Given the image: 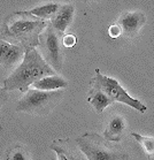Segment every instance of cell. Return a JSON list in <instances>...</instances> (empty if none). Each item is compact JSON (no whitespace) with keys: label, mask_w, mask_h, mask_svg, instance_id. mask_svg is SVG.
<instances>
[{"label":"cell","mask_w":154,"mask_h":160,"mask_svg":"<svg viewBox=\"0 0 154 160\" xmlns=\"http://www.w3.org/2000/svg\"><path fill=\"white\" fill-rule=\"evenodd\" d=\"M55 74V70L45 61L41 52L37 48H29L26 50L22 62L5 80L4 88L8 92L20 90L24 93L36 81Z\"/></svg>","instance_id":"7a4b0ae2"},{"label":"cell","mask_w":154,"mask_h":160,"mask_svg":"<svg viewBox=\"0 0 154 160\" xmlns=\"http://www.w3.org/2000/svg\"><path fill=\"white\" fill-rule=\"evenodd\" d=\"M8 97H9V92L5 88H0V108L7 102Z\"/></svg>","instance_id":"d6986e66"},{"label":"cell","mask_w":154,"mask_h":160,"mask_svg":"<svg viewBox=\"0 0 154 160\" xmlns=\"http://www.w3.org/2000/svg\"><path fill=\"white\" fill-rule=\"evenodd\" d=\"M88 102L93 106V108L98 114H101L105 108L114 102L101 89L94 87H92L88 92Z\"/></svg>","instance_id":"4fadbf2b"},{"label":"cell","mask_w":154,"mask_h":160,"mask_svg":"<svg viewBox=\"0 0 154 160\" xmlns=\"http://www.w3.org/2000/svg\"><path fill=\"white\" fill-rule=\"evenodd\" d=\"M61 5L58 4V2H46L44 5H41L38 7H35L32 9L28 11L31 15L36 16V18H39L41 20H51L56 12L59 11V8Z\"/></svg>","instance_id":"5bb4252c"},{"label":"cell","mask_w":154,"mask_h":160,"mask_svg":"<svg viewBox=\"0 0 154 160\" xmlns=\"http://www.w3.org/2000/svg\"><path fill=\"white\" fill-rule=\"evenodd\" d=\"M63 95V90L43 91L32 88L24 92L22 97L18 99L16 111L37 117H44L59 104Z\"/></svg>","instance_id":"277c9868"},{"label":"cell","mask_w":154,"mask_h":160,"mask_svg":"<svg viewBox=\"0 0 154 160\" xmlns=\"http://www.w3.org/2000/svg\"><path fill=\"white\" fill-rule=\"evenodd\" d=\"M77 44V37L73 33H68V35H63L62 36V45L65 48H71Z\"/></svg>","instance_id":"e0dca14e"},{"label":"cell","mask_w":154,"mask_h":160,"mask_svg":"<svg viewBox=\"0 0 154 160\" xmlns=\"http://www.w3.org/2000/svg\"><path fill=\"white\" fill-rule=\"evenodd\" d=\"M127 130V121L120 114H113L108 119L103 130V138L114 143H120Z\"/></svg>","instance_id":"8fae6325"},{"label":"cell","mask_w":154,"mask_h":160,"mask_svg":"<svg viewBox=\"0 0 154 160\" xmlns=\"http://www.w3.org/2000/svg\"><path fill=\"white\" fill-rule=\"evenodd\" d=\"M26 50L0 39V67L5 69H15L23 60Z\"/></svg>","instance_id":"9c48e42d"},{"label":"cell","mask_w":154,"mask_h":160,"mask_svg":"<svg viewBox=\"0 0 154 160\" xmlns=\"http://www.w3.org/2000/svg\"><path fill=\"white\" fill-rule=\"evenodd\" d=\"M50 149L56 154V160H88L82 152L76 141L70 138L54 139L50 145Z\"/></svg>","instance_id":"ba28073f"},{"label":"cell","mask_w":154,"mask_h":160,"mask_svg":"<svg viewBox=\"0 0 154 160\" xmlns=\"http://www.w3.org/2000/svg\"><path fill=\"white\" fill-rule=\"evenodd\" d=\"M62 36L63 35L58 32L50 24V22L39 36V48H41V57L55 70L56 74L62 69L63 65Z\"/></svg>","instance_id":"5b68a950"},{"label":"cell","mask_w":154,"mask_h":160,"mask_svg":"<svg viewBox=\"0 0 154 160\" xmlns=\"http://www.w3.org/2000/svg\"><path fill=\"white\" fill-rule=\"evenodd\" d=\"M146 22V16L143 12L140 11H132L125 12L118 18V23L122 30V35L128 38L132 39L136 37L140 29L144 27Z\"/></svg>","instance_id":"52a82bcc"},{"label":"cell","mask_w":154,"mask_h":160,"mask_svg":"<svg viewBox=\"0 0 154 160\" xmlns=\"http://www.w3.org/2000/svg\"><path fill=\"white\" fill-rule=\"evenodd\" d=\"M131 136L136 139L137 143L144 149L145 154H146L148 158H153L154 157V137L142 136L140 134H137V132H131Z\"/></svg>","instance_id":"9a60e30c"},{"label":"cell","mask_w":154,"mask_h":160,"mask_svg":"<svg viewBox=\"0 0 154 160\" xmlns=\"http://www.w3.org/2000/svg\"><path fill=\"white\" fill-rule=\"evenodd\" d=\"M48 21L31 15L28 11L8 15L0 27V39L24 50L39 46V36L47 27Z\"/></svg>","instance_id":"6da1fadb"},{"label":"cell","mask_w":154,"mask_h":160,"mask_svg":"<svg viewBox=\"0 0 154 160\" xmlns=\"http://www.w3.org/2000/svg\"><path fill=\"white\" fill-rule=\"evenodd\" d=\"M108 35H109L110 38H113V39H116L118 37L122 35V30L120 28L118 23H114L112 26L108 28Z\"/></svg>","instance_id":"ac0fdd59"},{"label":"cell","mask_w":154,"mask_h":160,"mask_svg":"<svg viewBox=\"0 0 154 160\" xmlns=\"http://www.w3.org/2000/svg\"><path fill=\"white\" fill-rule=\"evenodd\" d=\"M77 145L88 160H128L122 146L113 144L95 132H84L76 138Z\"/></svg>","instance_id":"3957f363"},{"label":"cell","mask_w":154,"mask_h":160,"mask_svg":"<svg viewBox=\"0 0 154 160\" xmlns=\"http://www.w3.org/2000/svg\"><path fill=\"white\" fill-rule=\"evenodd\" d=\"M6 160H30V156L23 146H14L7 151Z\"/></svg>","instance_id":"2e32d148"},{"label":"cell","mask_w":154,"mask_h":160,"mask_svg":"<svg viewBox=\"0 0 154 160\" xmlns=\"http://www.w3.org/2000/svg\"><path fill=\"white\" fill-rule=\"evenodd\" d=\"M92 87L101 89L114 102H123V104H127V105L132 107V108L139 111L140 113L146 112L147 108L143 102L138 100V99L130 97L128 95V92L120 85L118 81L115 80V78L106 76V75H103V74L100 73L99 69H95V75L93 77V80H92Z\"/></svg>","instance_id":"8992f818"},{"label":"cell","mask_w":154,"mask_h":160,"mask_svg":"<svg viewBox=\"0 0 154 160\" xmlns=\"http://www.w3.org/2000/svg\"><path fill=\"white\" fill-rule=\"evenodd\" d=\"M68 87V81L60 76L58 74L55 75H50V76H45L41 80L36 81L32 84L33 89L37 90H43V91H55V90H61L63 88Z\"/></svg>","instance_id":"7c38bea8"},{"label":"cell","mask_w":154,"mask_h":160,"mask_svg":"<svg viewBox=\"0 0 154 160\" xmlns=\"http://www.w3.org/2000/svg\"><path fill=\"white\" fill-rule=\"evenodd\" d=\"M75 12H76V7L71 2L61 5L59 11L56 12L54 16L50 20V24L58 32H60L61 35H65L68 27L73 23L74 18H75Z\"/></svg>","instance_id":"30bf717a"}]
</instances>
